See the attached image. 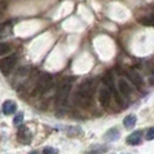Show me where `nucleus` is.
<instances>
[{
    "mask_svg": "<svg viewBox=\"0 0 154 154\" xmlns=\"http://www.w3.org/2000/svg\"><path fill=\"white\" fill-rule=\"evenodd\" d=\"M97 81L95 79H88L81 82L78 88L74 101L81 108H89L93 104V95L96 91Z\"/></svg>",
    "mask_w": 154,
    "mask_h": 154,
    "instance_id": "obj_1",
    "label": "nucleus"
},
{
    "mask_svg": "<svg viewBox=\"0 0 154 154\" xmlns=\"http://www.w3.org/2000/svg\"><path fill=\"white\" fill-rule=\"evenodd\" d=\"M71 89H72V84L69 80L62 82L60 86L58 87L57 93H56V99H54V102L58 107H62L66 103V101L69 96V93H71Z\"/></svg>",
    "mask_w": 154,
    "mask_h": 154,
    "instance_id": "obj_2",
    "label": "nucleus"
},
{
    "mask_svg": "<svg viewBox=\"0 0 154 154\" xmlns=\"http://www.w3.org/2000/svg\"><path fill=\"white\" fill-rule=\"evenodd\" d=\"M52 86V77L49 73H42L39 74L36 87H35V93L36 94H43L46 91H49Z\"/></svg>",
    "mask_w": 154,
    "mask_h": 154,
    "instance_id": "obj_3",
    "label": "nucleus"
},
{
    "mask_svg": "<svg viewBox=\"0 0 154 154\" xmlns=\"http://www.w3.org/2000/svg\"><path fill=\"white\" fill-rule=\"evenodd\" d=\"M102 82H103L104 86L111 92V94L115 96L116 101H117L119 104H123V100L121 99V96H119V94H118V92H117V89H116V87H115L114 77H112L111 72H107V73L103 74V77H102Z\"/></svg>",
    "mask_w": 154,
    "mask_h": 154,
    "instance_id": "obj_4",
    "label": "nucleus"
},
{
    "mask_svg": "<svg viewBox=\"0 0 154 154\" xmlns=\"http://www.w3.org/2000/svg\"><path fill=\"white\" fill-rule=\"evenodd\" d=\"M16 62H17L16 54H11L8 57L0 59V71L5 75H7V74H9V72L13 69V67L15 66Z\"/></svg>",
    "mask_w": 154,
    "mask_h": 154,
    "instance_id": "obj_5",
    "label": "nucleus"
},
{
    "mask_svg": "<svg viewBox=\"0 0 154 154\" xmlns=\"http://www.w3.org/2000/svg\"><path fill=\"white\" fill-rule=\"evenodd\" d=\"M111 99H112V94L109 91L108 88L104 86L100 89V94H99V101H100L101 106L103 108H109L111 104Z\"/></svg>",
    "mask_w": 154,
    "mask_h": 154,
    "instance_id": "obj_6",
    "label": "nucleus"
},
{
    "mask_svg": "<svg viewBox=\"0 0 154 154\" xmlns=\"http://www.w3.org/2000/svg\"><path fill=\"white\" fill-rule=\"evenodd\" d=\"M141 141H143V131L141 130L133 131L126 138V144L130 146H138L141 144Z\"/></svg>",
    "mask_w": 154,
    "mask_h": 154,
    "instance_id": "obj_7",
    "label": "nucleus"
},
{
    "mask_svg": "<svg viewBox=\"0 0 154 154\" xmlns=\"http://www.w3.org/2000/svg\"><path fill=\"white\" fill-rule=\"evenodd\" d=\"M17 140L21 141L22 144H29L31 140V133L28 130V128H26L24 125H20L19 131H17Z\"/></svg>",
    "mask_w": 154,
    "mask_h": 154,
    "instance_id": "obj_8",
    "label": "nucleus"
},
{
    "mask_svg": "<svg viewBox=\"0 0 154 154\" xmlns=\"http://www.w3.org/2000/svg\"><path fill=\"white\" fill-rule=\"evenodd\" d=\"M126 75H128V78L131 80V82L136 86L137 88H141V87L144 86V80H143L141 75L139 74L137 71L130 69V71L126 72Z\"/></svg>",
    "mask_w": 154,
    "mask_h": 154,
    "instance_id": "obj_9",
    "label": "nucleus"
},
{
    "mask_svg": "<svg viewBox=\"0 0 154 154\" xmlns=\"http://www.w3.org/2000/svg\"><path fill=\"white\" fill-rule=\"evenodd\" d=\"M118 91H119V93H121L123 96L129 97L132 93V87L128 84L126 80L119 79V80H118Z\"/></svg>",
    "mask_w": 154,
    "mask_h": 154,
    "instance_id": "obj_10",
    "label": "nucleus"
},
{
    "mask_svg": "<svg viewBox=\"0 0 154 154\" xmlns=\"http://www.w3.org/2000/svg\"><path fill=\"white\" fill-rule=\"evenodd\" d=\"M121 137V132L119 130L117 129V128H111V129H109L108 131L106 132V134H104V140L106 141H109V143H111V141H115V140H118Z\"/></svg>",
    "mask_w": 154,
    "mask_h": 154,
    "instance_id": "obj_11",
    "label": "nucleus"
},
{
    "mask_svg": "<svg viewBox=\"0 0 154 154\" xmlns=\"http://www.w3.org/2000/svg\"><path fill=\"white\" fill-rule=\"evenodd\" d=\"M16 111V104L14 101L7 100L2 104V112L5 115H12Z\"/></svg>",
    "mask_w": 154,
    "mask_h": 154,
    "instance_id": "obj_12",
    "label": "nucleus"
},
{
    "mask_svg": "<svg viewBox=\"0 0 154 154\" xmlns=\"http://www.w3.org/2000/svg\"><path fill=\"white\" fill-rule=\"evenodd\" d=\"M137 123V116L131 114V115H128L126 117H124L123 119V125L126 130H132Z\"/></svg>",
    "mask_w": 154,
    "mask_h": 154,
    "instance_id": "obj_13",
    "label": "nucleus"
},
{
    "mask_svg": "<svg viewBox=\"0 0 154 154\" xmlns=\"http://www.w3.org/2000/svg\"><path fill=\"white\" fill-rule=\"evenodd\" d=\"M11 51V45L7 43H0V56L8 54Z\"/></svg>",
    "mask_w": 154,
    "mask_h": 154,
    "instance_id": "obj_14",
    "label": "nucleus"
},
{
    "mask_svg": "<svg viewBox=\"0 0 154 154\" xmlns=\"http://www.w3.org/2000/svg\"><path fill=\"white\" fill-rule=\"evenodd\" d=\"M104 149H107V147L97 146V147H95V148H93V149H91V151H88L86 154H101L104 152Z\"/></svg>",
    "mask_w": 154,
    "mask_h": 154,
    "instance_id": "obj_15",
    "label": "nucleus"
},
{
    "mask_svg": "<svg viewBox=\"0 0 154 154\" xmlns=\"http://www.w3.org/2000/svg\"><path fill=\"white\" fill-rule=\"evenodd\" d=\"M13 123H14V125H16V126L22 125V123H23V114H22V112H19V114L14 117Z\"/></svg>",
    "mask_w": 154,
    "mask_h": 154,
    "instance_id": "obj_16",
    "label": "nucleus"
},
{
    "mask_svg": "<svg viewBox=\"0 0 154 154\" xmlns=\"http://www.w3.org/2000/svg\"><path fill=\"white\" fill-rule=\"evenodd\" d=\"M43 154H59V152H58V149L54 148V147L48 146L43 149Z\"/></svg>",
    "mask_w": 154,
    "mask_h": 154,
    "instance_id": "obj_17",
    "label": "nucleus"
},
{
    "mask_svg": "<svg viewBox=\"0 0 154 154\" xmlns=\"http://www.w3.org/2000/svg\"><path fill=\"white\" fill-rule=\"evenodd\" d=\"M146 140L151 141V140H154V126H152L146 133Z\"/></svg>",
    "mask_w": 154,
    "mask_h": 154,
    "instance_id": "obj_18",
    "label": "nucleus"
},
{
    "mask_svg": "<svg viewBox=\"0 0 154 154\" xmlns=\"http://www.w3.org/2000/svg\"><path fill=\"white\" fill-rule=\"evenodd\" d=\"M9 26H11V23L9 22H4V23H1V24H0V36H2V35H4L5 30L7 29Z\"/></svg>",
    "mask_w": 154,
    "mask_h": 154,
    "instance_id": "obj_19",
    "label": "nucleus"
},
{
    "mask_svg": "<svg viewBox=\"0 0 154 154\" xmlns=\"http://www.w3.org/2000/svg\"><path fill=\"white\" fill-rule=\"evenodd\" d=\"M29 154H38L37 152H31V153H29Z\"/></svg>",
    "mask_w": 154,
    "mask_h": 154,
    "instance_id": "obj_20",
    "label": "nucleus"
},
{
    "mask_svg": "<svg viewBox=\"0 0 154 154\" xmlns=\"http://www.w3.org/2000/svg\"><path fill=\"white\" fill-rule=\"evenodd\" d=\"M0 6H1V2H0Z\"/></svg>",
    "mask_w": 154,
    "mask_h": 154,
    "instance_id": "obj_21",
    "label": "nucleus"
},
{
    "mask_svg": "<svg viewBox=\"0 0 154 154\" xmlns=\"http://www.w3.org/2000/svg\"><path fill=\"white\" fill-rule=\"evenodd\" d=\"M153 74H154V72H153Z\"/></svg>",
    "mask_w": 154,
    "mask_h": 154,
    "instance_id": "obj_22",
    "label": "nucleus"
}]
</instances>
